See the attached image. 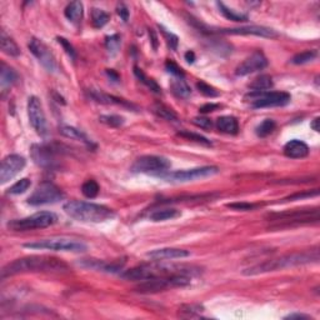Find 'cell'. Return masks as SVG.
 <instances>
[{"instance_id": "cell-1", "label": "cell", "mask_w": 320, "mask_h": 320, "mask_svg": "<svg viewBox=\"0 0 320 320\" xmlns=\"http://www.w3.org/2000/svg\"><path fill=\"white\" fill-rule=\"evenodd\" d=\"M200 274V269L194 265L185 264H163V263H153L131 268L121 274V278L131 281H143L153 278H168V276L186 275L195 276Z\"/></svg>"}, {"instance_id": "cell-2", "label": "cell", "mask_w": 320, "mask_h": 320, "mask_svg": "<svg viewBox=\"0 0 320 320\" xmlns=\"http://www.w3.org/2000/svg\"><path fill=\"white\" fill-rule=\"evenodd\" d=\"M68 270V265L56 258L28 257L5 265L1 270V278L21 273H65Z\"/></svg>"}, {"instance_id": "cell-3", "label": "cell", "mask_w": 320, "mask_h": 320, "mask_svg": "<svg viewBox=\"0 0 320 320\" xmlns=\"http://www.w3.org/2000/svg\"><path fill=\"white\" fill-rule=\"evenodd\" d=\"M319 262V249L307 250L302 253H293V254L284 255V257L278 258V259L267 260L262 264L253 265L250 268H247L243 270V274L247 276L259 275V274L269 273V271L281 270V269L293 268V267H299V265L312 264V263Z\"/></svg>"}, {"instance_id": "cell-4", "label": "cell", "mask_w": 320, "mask_h": 320, "mask_svg": "<svg viewBox=\"0 0 320 320\" xmlns=\"http://www.w3.org/2000/svg\"><path fill=\"white\" fill-rule=\"evenodd\" d=\"M64 212L70 218L82 223H103L114 218V212L104 205L95 203L73 200L64 204Z\"/></svg>"}, {"instance_id": "cell-5", "label": "cell", "mask_w": 320, "mask_h": 320, "mask_svg": "<svg viewBox=\"0 0 320 320\" xmlns=\"http://www.w3.org/2000/svg\"><path fill=\"white\" fill-rule=\"evenodd\" d=\"M24 248L34 250H53V252H70V253H84L88 247L82 240H76L71 238H50L44 240H38L34 243H26Z\"/></svg>"}, {"instance_id": "cell-6", "label": "cell", "mask_w": 320, "mask_h": 320, "mask_svg": "<svg viewBox=\"0 0 320 320\" xmlns=\"http://www.w3.org/2000/svg\"><path fill=\"white\" fill-rule=\"evenodd\" d=\"M58 221V216L52 212H39L33 215L26 216L23 219H16L8 223V228L15 231L34 230V229H43L52 226Z\"/></svg>"}, {"instance_id": "cell-7", "label": "cell", "mask_w": 320, "mask_h": 320, "mask_svg": "<svg viewBox=\"0 0 320 320\" xmlns=\"http://www.w3.org/2000/svg\"><path fill=\"white\" fill-rule=\"evenodd\" d=\"M244 99L252 105L253 108H273V107H284L291 100L290 94L285 92H250Z\"/></svg>"}, {"instance_id": "cell-8", "label": "cell", "mask_w": 320, "mask_h": 320, "mask_svg": "<svg viewBox=\"0 0 320 320\" xmlns=\"http://www.w3.org/2000/svg\"><path fill=\"white\" fill-rule=\"evenodd\" d=\"M190 279H192L190 276L186 275L147 279V280L140 281L139 285L137 286V290L140 293H158V291H163L171 288H183V286L189 285Z\"/></svg>"}, {"instance_id": "cell-9", "label": "cell", "mask_w": 320, "mask_h": 320, "mask_svg": "<svg viewBox=\"0 0 320 320\" xmlns=\"http://www.w3.org/2000/svg\"><path fill=\"white\" fill-rule=\"evenodd\" d=\"M171 166L170 160L164 157H158V155H144L135 160V163L131 166L133 173H143V174H161L166 173Z\"/></svg>"}, {"instance_id": "cell-10", "label": "cell", "mask_w": 320, "mask_h": 320, "mask_svg": "<svg viewBox=\"0 0 320 320\" xmlns=\"http://www.w3.org/2000/svg\"><path fill=\"white\" fill-rule=\"evenodd\" d=\"M219 173L218 166H200V168L186 169V170H176L170 173L161 174L163 179L170 183H188V181H194L198 179L209 178V176L215 175Z\"/></svg>"}, {"instance_id": "cell-11", "label": "cell", "mask_w": 320, "mask_h": 320, "mask_svg": "<svg viewBox=\"0 0 320 320\" xmlns=\"http://www.w3.org/2000/svg\"><path fill=\"white\" fill-rule=\"evenodd\" d=\"M64 198V193L59 189L58 186L53 183H42L32 195L28 198V204L34 205H45V204H55L60 202Z\"/></svg>"}, {"instance_id": "cell-12", "label": "cell", "mask_w": 320, "mask_h": 320, "mask_svg": "<svg viewBox=\"0 0 320 320\" xmlns=\"http://www.w3.org/2000/svg\"><path fill=\"white\" fill-rule=\"evenodd\" d=\"M273 220L281 221L284 225L289 226L291 224H303V223H312V221L319 220V209H307V210H293V212L279 213L270 215Z\"/></svg>"}, {"instance_id": "cell-13", "label": "cell", "mask_w": 320, "mask_h": 320, "mask_svg": "<svg viewBox=\"0 0 320 320\" xmlns=\"http://www.w3.org/2000/svg\"><path fill=\"white\" fill-rule=\"evenodd\" d=\"M28 116L33 129L37 131L40 137L48 134V124L45 113L43 110V105L37 97H30L28 99Z\"/></svg>"}, {"instance_id": "cell-14", "label": "cell", "mask_w": 320, "mask_h": 320, "mask_svg": "<svg viewBox=\"0 0 320 320\" xmlns=\"http://www.w3.org/2000/svg\"><path fill=\"white\" fill-rule=\"evenodd\" d=\"M29 49L33 53V55L39 60V63L47 69L49 73H55L58 70V63H56L55 58L53 55V53L50 52L49 48L47 47L45 43L42 40L33 38L29 43Z\"/></svg>"}, {"instance_id": "cell-15", "label": "cell", "mask_w": 320, "mask_h": 320, "mask_svg": "<svg viewBox=\"0 0 320 320\" xmlns=\"http://www.w3.org/2000/svg\"><path fill=\"white\" fill-rule=\"evenodd\" d=\"M25 159L21 155L10 154L5 157L0 166V183L5 184L25 168Z\"/></svg>"}, {"instance_id": "cell-16", "label": "cell", "mask_w": 320, "mask_h": 320, "mask_svg": "<svg viewBox=\"0 0 320 320\" xmlns=\"http://www.w3.org/2000/svg\"><path fill=\"white\" fill-rule=\"evenodd\" d=\"M208 28V26H207ZM209 29V28H208ZM208 33H218V34H230V35H257L262 38H275L278 33L271 28L267 26H243V28H221V29L212 30L209 29Z\"/></svg>"}, {"instance_id": "cell-17", "label": "cell", "mask_w": 320, "mask_h": 320, "mask_svg": "<svg viewBox=\"0 0 320 320\" xmlns=\"http://www.w3.org/2000/svg\"><path fill=\"white\" fill-rule=\"evenodd\" d=\"M267 66H268V59L265 58L262 52H255L252 55L248 56L240 65H238L235 74L239 76L249 75V74L263 70Z\"/></svg>"}, {"instance_id": "cell-18", "label": "cell", "mask_w": 320, "mask_h": 320, "mask_svg": "<svg viewBox=\"0 0 320 320\" xmlns=\"http://www.w3.org/2000/svg\"><path fill=\"white\" fill-rule=\"evenodd\" d=\"M55 149L48 145H33L32 147V158L39 166L43 168L53 169L55 166Z\"/></svg>"}, {"instance_id": "cell-19", "label": "cell", "mask_w": 320, "mask_h": 320, "mask_svg": "<svg viewBox=\"0 0 320 320\" xmlns=\"http://www.w3.org/2000/svg\"><path fill=\"white\" fill-rule=\"evenodd\" d=\"M190 253L188 250L178 249V248H161V249L152 250L147 254L150 259L155 260V262H160V260H173V259H183V258H188Z\"/></svg>"}, {"instance_id": "cell-20", "label": "cell", "mask_w": 320, "mask_h": 320, "mask_svg": "<svg viewBox=\"0 0 320 320\" xmlns=\"http://www.w3.org/2000/svg\"><path fill=\"white\" fill-rule=\"evenodd\" d=\"M283 152L290 159H303L309 154V147L302 140L293 139L284 145Z\"/></svg>"}, {"instance_id": "cell-21", "label": "cell", "mask_w": 320, "mask_h": 320, "mask_svg": "<svg viewBox=\"0 0 320 320\" xmlns=\"http://www.w3.org/2000/svg\"><path fill=\"white\" fill-rule=\"evenodd\" d=\"M89 97L92 98L93 100H95L97 103H100V104L121 105V107H125V108H134V105L130 104V103L125 102V100L120 99V98H116V97H113V95L105 94V93L100 92V90L90 89Z\"/></svg>"}, {"instance_id": "cell-22", "label": "cell", "mask_w": 320, "mask_h": 320, "mask_svg": "<svg viewBox=\"0 0 320 320\" xmlns=\"http://www.w3.org/2000/svg\"><path fill=\"white\" fill-rule=\"evenodd\" d=\"M216 128L225 134H236L239 131V123L236 120V118L230 115L220 116L216 120Z\"/></svg>"}, {"instance_id": "cell-23", "label": "cell", "mask_w": 320, "mask_h": 320, "mask_svg": "<svg viewBox=\"0 0 320 320\" xmlns=\"http://www.w3.org/2000/svg\"><path fill=\"white\" fill-rule=\"evenodd\" d=\"M59 131H60L61 135H64L65 138H69V139L78 140V142L84 143V144L89 145V147L93 144L92 140H90L82 130L74 128V126H61V128L59 129Z\"/></svg>"}, {"instance_id": "cell-24", "label": "cell", "mask_w": 320, "mask_h": 320, "mask_svg": "<svg viewBox=\"0 0 320 320\" xmlns=\"http://www.w3.org/2000/svg\"><path fill=\"white\" fill-rule=\"evenodd\" d=\"M0 48H1L3 53H5L6 55H20V49H19L18 44L9 35H6V33L4 30L1 32V37H0Z\"/></svg>"}, {"instance_id": "cell-25", "label": "cell", "mask_w": 320, "mask_h": 320, "mask_svg": "<svg viewBox=\"0 0 320 320\" xmlns=\"http://www.w3.org/2000/svg\"><path fill=\"white\" fill-rule=\"evenodd\" d=\"M180 215V212L173 208H163V209H157L152 212L149 215V219L152 221H165L170 220V219L176 218Z\"/></svg>"}, {"instance_id": "cell-26", "label": "cell", "mask_w": 320, "mask_h": 320, "mask_svg": "<svg viewBox=\"0 0 320 320\" xmlns=\"http://www.w3.org/2000/svg\"><path fill=\"white\" fill-rule=\"evenodd\" d=\"M66 19L74 24H78L83 18V4L80 1H73L64 10Z\"/></svg>"}, {"instance_id": "cell-27", "label": "cell", "mask_w": 320, "mask_h": 320, "mask_svg": "<svg viewBox=\"0 0 320 320\" xmlns=\"http://www.w3.org/2000/svg\"><path fill=\"white\" fill-rule=\"evenodd\" d=\"M171 92L179 98H183V99H186V98H189L190 94H192V89L190 87L185 83L183 78H175L171 82L170 84Z\"/></svg>"}, {"instance_id": "cell-28", "label": "cell", "mask_w": 320, "mask_h": 320, "mask_svg": "<svg viewBox=\"0 0 320 320\" xmlns=\"http://www.w3.org/2000/svg\"><path fill=\"white\" fill-rule=\"evenodd\" d=\"M270 88H273V79H271L270 75H267V74L258 76L257 79H254V82L250 84V89H253V92H267Z\"/></svg>"}, {"instance_id": "cell-29", "label": "cell", "mask_w": 320, "mask_h": 320, "mask_svg": "<svg viewBox=\"0 0 320 320\" xmlns=\"http://www.w3.org/2000/svg\"><path fill=\"white\" fill-rule=\"evenodd\" d=\"M16 80V74L15 71L11 68L6 66L5 64L1 65V78H0V84H1V89L3 92H5L8 88H10L11 85L15 83Z\"/></svg>"}, {"instance_id": "cell-30", "label": "cell", "mask_w": 320, "mask_h": 320, "mask_svg": "<svg viewBox=\"0 0 320 320\" xmlns=\"http://www.w3.org/2000/svg\"><path fill=\"white\" fill-rule=\"evenodd\" d=\"M216 5H218L219 11H220V13L223 14V15L225 16L226 19H229V20H233V21H245V20H248L247 14L240 13V11L233 10V9H229L228 6H226L224 3H216Z\"/></svg>"}, {"instance_id": "cell-31", "label": "cell", "mask_w": 320, "mask_h": 320, "mask_svg": "<svg viewBox=\"0 0 320 320\" xmlns=\"http://www.w3.org/2000/svg\"><path fill=\"white\" fill-rule=\"evenodd\" d=\"M109 20H110V15L103 9L94 8L92 10V23L93 26L97 28V29H100L104 25H107Z\"/></svg>"}, {"instance_id": "cell-32", "label": "cell", "mask_w": 320, "mask_h": 320, "mask_svg": "<svg viewBox=\"0 0 320 320\" xmlns=\"http://www.w3.org/2000/svg\"><path fill=\"white\" fill-rule=\"evenodd\" d=\"M134 74L135 76H137L138 79H139L140 82L143 83V84L147 85L148 88H149L152 92L157 93V94H161V88L159 87V85L157 84V82L155 80H153V79L148 78L147 75L144 74V71L142 70V69H139L138 66H134Z\"/></svg>"}, {"instance_id": "cell-33", "label": "cell", "mask_w": 320, "mask_h": 320, "mask_svg": "<svg viewBox=\"0 0 320 320\" xmlns=\"http://www.w3.org/2000/svg\"><path fill=\"white\" fill-rule=\"evenodd\" d=\"M153 111H154L158 116L165 119V120L168 121H178V115H176L170 108H168V107L164 104H159V103L155 104L154 107H153Z\"/></svg>"}, {"instance_id": "cell-34", "label": "cell", "mask_w": 320, "mask_h": 320, "mask_svg": "<svg viewBox=\"0 0 320 320\" xmlns=\"http://www.w3.org/2000/svg\"><path fill=\"white\" fill-rule=\"evenodd\" d=\"M318 56L317 50H305V52L299 53L297 55H294L291 58V63L295 65H300V64H307L310 61L314 60Z\"/></svg>"}, {"instance_id": "cell-35", "label": "cell", "mask_w": 320, "mask_h": 320, "mask_svg": "<svg viewBox=\"0 0 320 320\" xmlns=\"http://www.w3.org/2000/svg\"><path fill=\"white\" fill-rule=\"evenodd\" d=\"M275 126L276 124L273 119H265L264 121H262V123L257 126V135L260 138L268 137L269 134L273 133Z\"/></svg>"}, {"instance_id": "cell-36", "label": "cell", "mask_w": 320, "mask_h": 320, "mask_svg": "<svg viewBox=\"0 0 320 320\" xmlns=\"http://www.w3.org/2000/svg\"><path fill=\"white\" fill-rule=\"evenodd\" d=\"M178 137L184 138V139L192 140V142H195V143H199V144L205 145V147H212V142H210L209 139H207V138L203 137V135L197 134V133H192V131H188V130L179 131Z\"/></svg>"}, {"instance_id": "cell-37", "label": "cell", "mask_w": 320, "mask_h": 320, "mask_svg": "<svg viewBox=\"0 0 320 320\" xmlns=\"http://www.w3.org/2000/svg\"><path fill=\"white\" fill-rule=\"evenodd\" d=\"M30 185H32V181H30L28 178H23L19 181H16L13 186L9 188L8 194H11V195L23 194V193H25L26 190L29 189Z\"/></svg>"}, {"instance_id": "cell-38", "label": "cell", "mask_w": 320, "mask_h": 320, "mask_svg": "<svg viewBox=\"0 0 320 320\" xmlns=\"http://www.w3.org/2000/svg\"><path fill=\"white\" fill-rule=\"evenodd\" d=\"M99 190H100L99 184H98L95 180H93V179L85 181L82 186V193L87 198H90V199L97 197L98 193H99Z\"/></svg>"}, {"instance_id": "cell-39", "label": "cell", "mask_w": 320, "mask_h": 320, "mask_svg": "<svg viewBox=\"0 0 320 320\" xmlns=\"http://www.w3.org/2000/svg\"><path fill=\"white\" fill-rule=\"evenodd\" d=\"M120 45H121V39L118 34H114V35H110V37L105 38V48H107V50L110 53L111 55H114V54L118 53Z\"/></svg>"}, {"instance_id": "cell-40", "label": "cell", "mask_w": 320, "mask_h": 320, "mask_svg": "<svg viewBox=\"0 0 320 320\" xmlns=\"http://www.w3.org/2000/svg\"><path fill=\"white\" fill-rule=\"evenodd\" d=\"M99 120L108 126H111V128H119L124 124V118L119 115H102Z\"/></svg>"}, {"instance_id": "cell-41", "label": "cell", "mask_w": 320, "mask_h": 320, "mask_svg": "<svg viewBox=\"0 0 320 320\" xmlns=\"http://www.w3.org/2000/svg\"><path fill=\"white\" fill-rule=\"evenodd\" d=\"M197 88L199 89V92L202 93V94H204L205 97L208 98H216L220 95V93H219L215 88L210 87L209 84H207V83L204 82H198Z\"/></svg>"}, {"instance_id": "cell-42", "label": "cell", "mask_w": 320, "mask_h": 320, "mask_svg": "<svg viewBox=\"0 0 320 320\" xmlns=\"http://www.w3.org/2000/svg\"><path fill=\"white\" fill-rule=\"evenodd\" d=\"M319 195V189H313V190H307V192L303 193H295L293 195H289L288 198H285V202H295V200H302L305 199V198H312V197H318Z\"/></svg>"}, {"instance_id": "cell-43", "label": "cell", "mask_w": 320, "mask_h": 320, "mask_svg": "<svg viewBox=\"0 0 320 320\" xmlns=\"http://www.w3.org/2000/svg\"><path fill=\"white\" fill-rule=\"evenodd\" d=\"M165 68H166V70H168L170 74H173L175 78H184V71L181 70L180 66H179L178 64L174 63V61H171V60L166 61Z\"/></svg>"}, {"instance_id": "cell-44", "label": "cell", "mask_w": 320, "mask_h": 320, "mask_svg": "<svg viewBox=\"0 0 320 320\" xmlns=\"http://www.w3.org/2000/svg\"><path fill=\"white\" fill-rule=\"evenodd\" d=\"M159 29L160 32L163 33L164 37H165L166 43H168V45L170 47V49L175 50L176 47H178V38H176L174 34H171V33L166 32V29H164L163 26H159Z\"/></svg>"}, {"instance_id": "cell-45", "label": "cell", "mask_w": 320, "mask_h": 320, "mask_svg": "<svg viewBox=\"0 0 320 320\" xmlns=\"http://www.w3.org/2000/svg\"><path fill=\"white\" fill-rule=\"evenodd\" d=\"M56 40H58L59 44H61V47H63L64 49H65L66 54H68V55L70 56L71 59H76V53H75V50H74L73 45H71L70 43L68 42V40L64 39V38H60V37L56 38Z\"/></svg>"}, {"instance_id": "cell-46", "label": "cell", "mask_w": 320, "mask_h": 320, "mask_svg": "<svg viewBox=\"0 0 320 320\" xmlns=\"http://www.w3.org/2000/svg\"><path fill=\"white\" fill-rule=\"evenodd\" d=\"M228 208H231L234 210L249 212V210H254L255 208H258V205L250 204V203H233V204H228Z\"/></svg>"}, {"instance_id": "cell-47", "label": "cell", "mask_w": 320, "mask_h": 320, "mask_svg": "<svg viewBox=\"0 0 320 320\" xmlns=\"http://www.w3.org/2000/svg\"><path fill=\"white\" fill-rule=\"evenodd\" d=\"M193 123H194L198 128H202V129H204V130H210L213 126V123L210 119L202 118V116H200V118L193 119Z\"/></svg>"}, {"instance_id": "cell-48", "label": "cell", "mask_w": 320, "mask_h": 320, "mask_svg": "<svg viewBox=\"0 0 320 320\" xmlns=\"http://www.w3.org/2000/svg\"><path fill=\"white\" fill-rule=\"evenodd\" d=\"M116 13H118V15L123 19V21H128L129 9L125 4H123V3L118 4V6H116Z\"/></svg>"}, {"instance_id": "cell-49", "label": "cell", "mask_w": 320, "mask_h": 320, "mask_svg": "<svg viewBox=\"0 0 320 320\" xmlns=\"http://www.w3.org/2000/svg\"><path fill=\"white\" fill-rule=\"evenodd\" d=\"M218 108H219L218 104H213V103H210V104L203 105L202 108L199 109V111L203 114H207V113H212V111L216 110Z\"/></svg>"}, {"instance_id": "cell-50", "label": "cell", "mask_w": 320, "mask_h": 320, "mask_svg": "<svg viewBox=\"0 0 320 320\" xmlns=\"http://www.w3.org/2000/svg\"><path fill=\"white\" fill-rule=\"evenodd\" d=\"M285 319H312V318H310L309 315L299 314V313H294V314L286 315Z\"/></svg>"}, {"instance_id": "cell-51", "label": "cell", "mask_w": 320, "mask_h": 320, "mask_svg": "<svg viewBox=\"0 0 320 320\" xmlns=\"http://www.w3.org/2000/svg\"><path fill=\"white\" fill-rule=\"evenodd\" d=\"M185 60L188 61V63H190V64L194 63V60H195L194 52H192V50H189V52H186L185 53Z\"/></svg>"}, {"instance_id": "cell-52", "label": "cell", "mask_w": 320, "mask_h": 320, "mask_svg": "<svg viewBox=\"0 0 320 320\" xmlns=\"http://www.w3.org/2000/svg\"><path fill=\"white\" fill-rule=\"evenodd\" d=\"M107 74H108V76L110 78V80H113V82H118L119 80V75L115 73V71L111 70V69L110 70L108 69V70H107Z\"/></svg>"}, {"instance_id": "cell-53", "label": "cell", "mask_w": 320, "mask_h": 320, "mask_svg": "<svg viewBox=\"0 0 320 320\" xmlns=\"http://www.w3.org/2000/svg\"><path fill=\"white\" fill-rule=\"evenodd\" d=\"M319 121H320L319 118H315L314 120H313V123L310 124V126H312L313 130H315V131H319L320 130V128H319Z\"/></svg>"}, {"instance_id": "cell-54", "label": "cell", "mask_w": 320, "mask_h": 320, "mask_svg": "<svg viewBox=\"0 0 320 320\" xmlns=\"http://www.w3.org/2000/svg\"><path fill=\"white\" fill-rule=\"evenodd\" d=\"M150 35L153 37V43H154V49H157V35H155V33L153 32L152 29H150Z\"/></svg>"}]
</instances>
